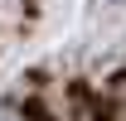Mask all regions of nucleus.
<instances>
[{
	"mask_svg": "<svg viewBox=\"0 0 126 121\" xmlns=\"http://www.w3.org/2000/svg\"><path fill=\"white\" fill-rule=\"evenodd\" d=\"M0 121H19V111H10V106H0Z\"/></svg>",
	"mask_w": 126,
	"mask_h": 121,
	"instance_id": "obj_1",
	"label": "nucleus"
}]
</instances>
